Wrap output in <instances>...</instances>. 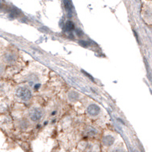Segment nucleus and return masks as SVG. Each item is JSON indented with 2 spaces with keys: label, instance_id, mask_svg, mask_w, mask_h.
<instances>
[{
  "label": "nucleus",
  "instance_id": "obj_4",
  "mask_svg": "<svg viewBox=\"0 0 152 152\" xmlns=\"http://www.w3.org/2000/svg\"><path fill=\"white\" fill-rule=\"evenodd\" d=\"M114 142H115V139H114L113 136H112L111 135H107L103 137L102 139V142L104 146L106 147H110L113 144Z\"/></svg>",
  "mask_w": 152,
  "mask_h": 152
},
{
  "label": "nucleus",
  "instance_id": "obj_7",
  "mask_svg": "<svg viewBox=\"0 0 152 152\" xmlns=\"http://www.w3.org/2000/svg\"><path fill=\"white\" fill-rule=\"evenodd\" d=\"M97 134V131L95 130L94 128L92 127H89V128L86 130V135L88 136H94Z\"/></svg>",
  "mask_w": 152,
  "mask_h": 152
},
{
  "label": "nucleus",
  "instance_id": "obj_2",
  "mask_svg": "<svg viewBox=\"0 0 152 152\" xmlns=\"http://www.w3.org/2000/svg\"><path fill=\"white\" fill-rule=\"evenodd\" d=\"M43 112L39 108H33L29 111V117L34 122H37L42 118Z\"/></svg>",
  "mask_w": 152,
  "mask_h": 152
},
{
  "label": "nucleus",
  "instance_id": "obj_3",
  "mask_svg": "<svg viewBox=\"0 0 152 152\" xmlns=\"http://www.w3.org/2000/svg\"><path fill=\"white\" fill-rule=\"evenodd\" d=\"M100 107L96 104H90L89 106L87 107V109H86V111H87V113L90 115V116H97L100 113Z\"/></svg>",
  "mask_w": 152,
  "mask_h": 152
},
{
  "label": "nucleus",
  "instance_id": "obj_1",
  "mask_svg": "<svg viewBox=\"0 0 152 152\" xmlns=\"http://www.w3.org/2000/svg\"><path fill=\"white\" fill-rule=\"evenodd\" d=\"M16 96L23 102L29 101L32 97L31 91L25 86H20L16 90Z\"/></svg>",
  "mask_w": 152,
  "mask_h": 152
},
{
  "label": "nucleus",
  "instance_id": "obj_8",
  "mask_svg": "<svg viewBox=\"0 0 152 152\" xmlns=\"http://www.w3.org/2000/svg\"><path fill=\"white\" fill-rule=\"evenodd\" d=\"M66 26V30L71 31V30H73L74 28H75V25H74V23L71 21H66V26Z\"/></svg>",
  "mask_w": 152,
  "mask_h": 152
},
{
  "label": "nucleus",
  "instance_id": "obj_5",
  "mask_svg": "<svg viewBox=\"0 0 152 152\" xmlns=\"http://www.w3.org/2000/svg\"><path fill=\"white\" fill-rule=\"evenodd\" d=\"M3 59L7 64H12L16 60V56L13 52H7L4 54Z\"/></svg>",
  "mask_w": 152,
  "mask_h": 152
},
{
  "label": "nucleus",
  "instance_id": "obj_6",
  "mask_svg": "<svg viewBox=\"0 0 152 152\" xmlns=\"http://www.w3.org/2000/svg\"><path fill=\"white\" fill-rule=\"evenodd\" d=\"M68 98L71 102H76L79 98V94L75 90H71L68 93Z\"/></svg>",
  "mask_w": 152,
  "mask_h": 152
},
{
  "label": "nucleus",
  "instance_id": "obj_9",
  "mask_svg": "<svg viewBox=\"0 0 152 152\" xmlns=\"http://www.w3.org/2000/svg\"><path fill=\"white\" fill-rule=\"evenodd\" d=\"M112 152H124V151L123 150L121 149V148H116V149H114Z\"/></svg>",
  "mask_w": 152,
  "mask_h": 152
}]
</instances>
